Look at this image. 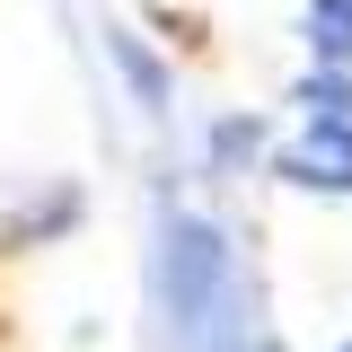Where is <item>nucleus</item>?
<instances>
[{"instance_id":"2","label":"nucleus","mask_w":352,"mask_h":352,"mask_svg":"<svg viewBox=\"0 0 352 352\" xmlns=\"http://www.w3.org/2000/svg\"><path fill=\"white\" fill-rule=\"evenodd\" d=\"M282 176L308 185V194H352V115L344 124H308L291 150H282Z\"/></svg>"},{"instance_id":"3","label":"nucleus","mask_w":352,"mask_h":352,"mask_svg":"<svg viewBox=\"0 0 352 352\" xmlns=\"http://www.w3.org/2000/svg\"><path fill=\"white\" fill-rule=\"evenodd\" d=\"M308 71H352V0H308Z\"/></svg>"},{"instance_id":"4","label":"nucleus","mask_w":352,"mask_h":352,"mask_svg":"<svg viewBox=\"0 0 352 352\" xmlns=\"http://www.w3.org/2000/svg\"><path fill=\"white\" fill-rule=\"evenodd\" d=\"M291 106H300L308 124H344L352 115V71H308V80L291 88Z\"/></svg>"},{"instance_id":"1","label":"nucleus","mask_w":352,"mask_h":352,"mask_svg":"<svg viewBox=\"0 0 352 352\" xmlns=\"http://www.w3.org/2000/svg\"><path fill=\"white\" fill-rule=\"evenodd\" d=\"M238 300V264H229V238H220L212 220L176 212L159 229V308H168V326L185 344H203L220 326V308Z\"/></svg>"},{"instance_id":"6","label":"nucleus","mask_w":352,"mask_h":352,"mask_svg":"<svg viewBox=\"0 0 352 352\" xmlns=\"http://www.w3.org/2000/svg\"><path fill=\"white\" fill-rule=\"evenodd\" d=\"M256 141H264V124H256V115H220V124H212V168H238V159H256Z\"/></svg>"},{"instance_id":"5","label":"nucleus","mask_w":352,"mask_h":352,"mask_svg":"<svg viewBox=\"0 0 352 352\" xmlns=\"http://www.w3.org/2000/svg\"><path fill=\"white\" fill-rule=\"evenodd\" d=\"M106 53L124 62V80L141 88V106H168V71H159V62H150V53H141V44L124 36V27H106Z\"/></svg>"}]
</instances>
